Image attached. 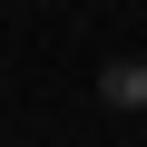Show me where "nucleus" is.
I'll use <instances>...</instances> for the list:
<instances>
[{
    "instance_id": "nucleus-1",
    "label": "nucleus",
    "mask_w": 147,
    "mask_h": 147,
    "mask_svg": "<svg viewBox=\"0 0 147 147\" xmlns=\"http://www.w3.org/2000/svg\"><path fill=\"white\" fill-rule=\"evenodd\" d=\"M88 88H98V108H108V118H147V49H118Z\"/></svg>"
}]
</instances>
